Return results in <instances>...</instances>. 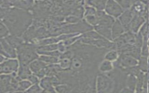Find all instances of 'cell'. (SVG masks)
Returning a JSON list of instances; mask_svg holds the SVG:
<instances>
[{"mask_svg": "<svg viewBox=\"0 0 149 93\" xmlns=\"http://www.w3.org/2000/svg\"><path fill=\"white\" fill-rule=\"evenodd\" d=\"M32 15L27 10L18 8L9 9L3 22L10 33L19 37L32 23Z\"/></svg>", "mask_w": 149, "mask_h": 93, "instance_id": "6da1fadb", "label": "cell"}, {"mask_svg": "<svg viewBox=\"0 0 149 93\" xmlns=\"http://www.w3.org/2000/svg\"><path fill=\"white\" fill-rule=\"evenodd\" d=\"M35 49V45L28 44H22L17 47V55L20 66H27L30 62L37 58Z\"/></svg>", "mask_w": 149, "mask_h": 93, "instance_id": "7a4b0ae2", "label": "cell"}, {"mask_svg": "<svg viewBox=\"0 0 149 93\" xmlns=\"http://www.w3.org/2000/svg\"><path fill=\"white\" fill-rule=\"evenodd\" d=\"M18 62L16 59H9L0 63V75L9 74L15 72L18 68Z\"/></svg>", "mask_w": 149, "mask_h": 93, "instance_id": "3957f363", "label": "cell"}, {"mask_svg": "<svg viewBox=\"0 0 149 93\" xmlns=\"http://www.w3.org/2000/svg\"><path fill=\"white\" fill-rule=\"evenodd\" d=\"M105 9L109 16H112L115 17H119L123 12V10L116 1L111 0L106 2Z\"/></svg>", "mask_w": 149, "mask_h": 93, "instance_id": "277c9868", "label": "cell"}, {"mask_svg": "<svg viewBox=\"0 0 149 93\" xmlns=\"http://www.w3.org/2000/svg\"><path fill=\"white\" fill-rule=\"evenodd\" d=\"M112 87V81L105 76H100L97 79V90L98 93H109Z\"/></svg>", "mask_w": 149, "mask_h": 93, "instance_id": "5b68a950", "label": "cell"}, {"mask_svg": "<svg viewBox=\"0 0 149 93\" xmlns=\"http://www.w3.org/2000/svg\"><path fill=\"white\" fill-rule=\"evenodd\" d=\"M10 74L0 75V93H8L13 91L10 85Z\"/></svg>", "mask_w": 149, "mask_h": 93, "instance_id": "8992f818", "label": "cell"}, {"mask_svg": "<svg viewBox=\"0 0 149 93\" xmlns=\"http://www.w3.org/2000/svg\"><path fill=\"white\" fill-rule=\"evenodd\" d=\"M145 22V19L141 16L133 15V17L129 25V31L136 34L141 24Z\"/></svg>", "mask_w": 149, "mask_h": 93, "instance_id": "52a82bcc", "label": "cell"}, {"mask_svg": "<svg viewBox=\"0 0 149 93\" xmlns=\"http://www.w3.org/2000/svg\"><path fill=\"white\" fill-rule=\"evenodd\" d=\"M133 17V13L129 9L125 11L119 17V21L123 26L125 31H129V25Z\"/></svg>", "mask_w": 149, "mask_h": 93, "instance_id": "ba28073f", "label": "cell"}, {"mask_svg": "<svg viewBox=\"0 0 149 93\" xmlns=\"http://www.w3.org/2000/svg\"><path fill=\"white\" fill-rule=\"evenodd\" d=\"M118 63L119 65L125 67H130L137 65V62L136 59L130 55L122 53L118 59Z\"/></svg>", "mask_w": 149, "mask_h": 93, "instance_id": "9c48e42d", "label": "cell"}, {"mask_svg": "<svg viewBox=\"0 0 149 93\" xmlns=\"http://www.w3.org/2000/svg\"><path fill=\"white\" fill-rule=\"evenodd\" d=\"M95 30L100 34V35H101L102 37H104L105 39L109 40L110 41L112 40L111 34V27L104 25L97 24L95 26Z\"/></svg>", "mask_w": 149, "mask_h": 93, "instance_id": "30bf717a", "label": "cell"}, {"mask_svg": "<svg viewBox=\"0 0 149 93\" xmlns=\"http://www.w3.org/2000/svg\"><path fill=\"white\" fill-rule=\"evenodd\" d=\"M8 6L13 5L23 10H27L30 9L33 4V1H5V2Z\"/></svg>", "mask_w": 149, "mask_h": 93, "instance_id": "8fae6325", "label": "cell"}, {"mask_svg": "<svg viewBox=\"0 0 149 93\" xmlns=\"http://www.w3.org/2000/svg\"><path fill=\"white\" fill-rule=\"evenodd\" d=\"M125 32V30L118 20L114 22L111 27V34L112 38L116 39Z\"/></svg>", "mask_w": 149, "mask_h": 93, "instance_id": "7c38bea8", "label": "cell"}, {"mask_svg": "<svg viewBox=\"0 0 149 93\" xmlns=\"http://www.w3.org/2000/svg\"><path fill=\"white\" fill-rule=\"evenodd\" d=\"M46 64L41 60H35L30 64V70L35 73H38L41 70H43Z\"/></svg>", "mask_w": 149, "mask_h": 93, "instance_id": "4fadbf2b", "label": "cell"}, {"mask_svg": "<svg viewBox=\"0 0 149 93\" xmlns=\"http://www.w3.org/2000/svg\"><path fill=\"white\" fill-rule=\"evenodd\" d=\"M115 20L111 16L105 14L101 18L98 19V24H101L108 26L109 27H112V24H113Z\"/></svg>", "mask_w": 149, "mask_h": 93, "instance_id": "5bb4252c", "label": "cell"}, {"mask_svg": "<svg viewBox=\"0 0 149 93\" xmlns=\"http://www.w3.org/2000/svg\"><path fill=\"white\" fill-rule=\"evenodd\" d=\"M5 40L13 48H17V47L19 46L20 44H22V42H23L22 39L18 37L14 36V35L8 36V37H6V38H5Z\"/></svg>", "mask_w": 149, "mask_h": 93, "instance_id": "9a60e30c", "label": "cell"}, {"mask_svg": "<svg viewBox=\"0 0 149 93\" xmlns=\"http://www.w3.org/2000/svg\"><path fill=\"white\" fill-rule=\"evenodd\" d=\"M30 74H31V73L27 66H20L19 72H18V76L20 78H22V79L27 78Z\"/></svg>", "mask_w": 149, "mask_h": 93, "instance_id": "2e32d148", "label": "cell"}, {"mask_svg": "<svg viewBox=\"0 0 149 93\" xmlns=\"http://www.w3.org/2000/svg\"><path fill=\"white\" fill-rule=\"evenodd\" d=\"M106 1H88L86 2L90 5L95 7L98 10H102L105 8Z\"/></svg>", "mask_w": 149, "mask_h": 93, "instance_id": "e0dca14e", "label": "cell"}, {"mask_svg": "<svg viewBox=\"0 0 149 93\" xmlns=\"http://www.w3.org/2000/svg\"><path fill=\"white\" fill-rule=\"evenodd\" d=\"M58 49V44H50L44 46H38L37 48V51H45L50 52L53 51H56Z\"/></svg>", "mask_w": 149, "mask_h": 93, "instance_id": "ac0fdd59", "label": "cell"}, {"mask_svg": "<svg viewBox=\"0 0 149 93\" xmlns=\"http://www.w3.org/2000/svg\"><path fill=\"white\" fill-rule=\"evenodd\" d=\"M51 79L49 78H45L44 79H42V80L41 82V85L42 88H44V89L52 92L53 93L54 92V91L53 90V88L51 86Z\"/></svg>", "mask_w": 149, "mask_h": 93, "instance_id": "d6986e66", "label": "cell"}, {"mask_svg": "<svg viewBox=\"0 0 149 93\" xmlns=\"http://www.w3.org/2000/svg\"><path fill=\"white\" fill-rule=\"evenodd\" d=\"M134 1H117L116 2L120 6V7L122 8V9H126L129 10V8H130L133 4Z\"/></svg>", "mask_w": 149, "mask_h": 93, "instance_id": "ffe728a7", "label": "cell"}, {"mask_svg": "<svg viewBox=\"0 0 149 93\" xmlns=\"http://www.w3.org/2000/svg\"><path fill=\"white\" fill-rule=\"evenodd\" d=\"M112 69L111 63L108 60H104L100 66V70L102 71H108Z\"/></svg>", "mask_w": 149, "mask_h": 93, "instance_id": "44dd1931", "label": "cell"}, {"mask_svg": "<svg viewBox=\"0 0 149 93\" xmlns=\"http://www.w3.org/2000/svg\"><path fill=\"white\" fill-rule=\"evenodd\" d=\"M31 84V83L30 81H28L24 80V81H19L16 90L19 91H23V90H26L28 88H29L30 87Z\"/></svg>", "mask_w": 149, "mask_h": 93, "instance_id": "7402d4cb", "label": "cell"}, {"mask_svg": "<svg viewBox=\"0 0 149 93\" xmlns=\"http://www.w3.org/2000/svg\"><path fill=\"white\" fill-rule=\"evenodd\" d=\"M40 60L47 63H56L58 62V59L55 56H45V55L41 56Z\"/></svg>", "mask_w": 149, "mask_h": 93, "instance_id": "603a6c76", "label": "cell"}, {"mask_svg": "<svg viewBox=\"0 0 149 93\" xmlns=\"http://www.w3.org/2000/svg\"><path fill=\"white\" fill-rule=\"evenodd\" d=\"M117 56H118V53L116 51H111L106 54V55L105 56V58L108 61L114 60L117 58Z\"/></svg>", "mask_w": 149, "mask_h": 93, "instance_id": "cb8c5ba5", "label": "cell"}, {"mask_svg": "<svg viewBox=\"0 0 149 93\" xmlns=\"http://www.w3.org/2000/svg\"><path fill=\"white\" fill-rule=\"evenodd\" d=\"M86 17V19L87 20V22L93 26H96L98 24V20L97 18L95 15H90V16H85Z\"/></svg>", "mask_w": 149, "mask_h": 93, "instance_id": "d4e9b609", "label": "cell"}, {"mask_svg": "<svg viewBox=\"0 0 149 93\" xmlns=\"http://www.w3.org/2000/svg\"><path fill=\"white\" fill-rule=\"evenodd\" d=\"M27 93H46L45 91L42 90L37 84L33 85L30 88H29Z\"/></svg>", "mask_w": 149, "mask_h": 93, "instance_id": "484cf974", "label": "cell"}, {"mask_svg": "<svg viewBox=\"0 0 149 93\" xmlns=\"http://www.w3.org/2000/svg\"><path fill=\"white\" fill-rule=\"evenodd\" d=\"M8 34V30L6 27L0 22V38L7 36Z\"/></svg>", "mask_w": 149, "mask_h": 93, "instance_id": "4316f807", "label": "cell"}, {"mask_svg": "<svg viewBox=\"0 0 149 93\" xmlns=\"http://www.w3.org/2000/svg\"><path fill=\"white\" fill-rule=\"evenodd\" d=\"M139 33L143 36V37H148V24L147 22L145 23L143 27L141 28Z\"/></svg>", "mask_w": 149, "mask_h": 93, "instance_id": "83f0119b", "label": "cell"}, {"mask_svg": "<svg viewBox=\"0 0 149 93\" xmlns=\"http://www.w3.org/2000/svg\"><path fill=\"white\" fill-rule=\"evenodd\" d=\"M96 13L95 9L91 7V6H86V12H85V16H90V15H95Z\"/></svg>", "mask_w": 149, "mask_h": 93, "instance_id": "f1b7e54d", "label": "cell"}, {"mask_svg": "<svg viewBox=\"0 0 149 93\" xmlns=\"http://www.w3.org/2000/svg\"><path fill=\"white\" fill-rule=\"evenodd\" d=\"M66 21L68 22V23H77L78 22L80 21V19L77 17H76L74 16H68L66 19Z\"/></svg>", "mask_w": 149, "mask_h": 93, "instance_id": "f546056e", "label": "cell"}, {"mask_svg": "<svg viewBox=\"0 0 149 93\" xmlns=\"http://www.w3.org/2000/svg\"><path fill=\"white\" fill-rule=\"evenodd\" d=\"M145 58H141L140 62V67L143 70H147V61Z\"/></svg>", "mask_w": 149, "mask_h": 93, "instance_id": "4dcf8cb0", "label": "cell"}, {"mask_svg": "<svg viewBox=\"0 0 149 93\" xmlns=\"http://www.w3.org/2000/svg\"><path fill=\"white\" fill-rule=\"evenodd\" d=\"M60 63H61V66L63 68L67 67L70 65V62L68 59H63V60H62L60 62Z\"/></svg>", "mask_w": 149, "mask_h": 93, "instance_id": "1f68e13d", "label": "cell"}, {"mask_svg": "<svg viewBox=\"0 0 149 93\" xmlns=\"http://www.w3.org/2000/svg\"><path fill=\"white\" fill-rule=\"evenodd\" d=\"M27 78H28L31 83H34V84L37 83L38 82V79H37V78L36 77H35L34 76H33V75L30 74V75Z\"/></svg>", "mask_w": 149, "mask_h": 93, "instance_id": "d6a6232c", "label": "cell"}, {"mask_svg": "<svg viewBox=\"0 0 149 93\" xmlns=\"http://www.w3.org/2000/svg\"><path fill=\"white\" fill-rule=\"evenodd\" d=\"M9 9H1L0 8V19H3L6 15Z\"/></svg>", "mask_w": 149, "mask_h": 93, "instance_id": "836d02e7", "label": "cell"}, {"mask_svg": "<svg viewBox=\"0 0 149 93\" xmlns=\"http://www.w3.org/2000/svg\"><path fill=\"white\" fill-rule=\"evenodd\" d=\"M58 49L59 50L60 52H65L66 50V46L63 44L62 42H59L58 44Z\"/></svg>", "mask_w": 149, "mask_h": 93, "instance_id": "e575fe53", "label": "cell"}, {"mask_svg": "<svg viewBox=\"0 0 149 93\" xmlns=\"http://www.w3.org/2000/svg\"><path fill=\"white\" fill-rule=\"evenodd\" d=\"M120 93H133V90L130 88H125L123 89Z\"/></svg>", "mask_w": 149, "mask_h": 93, "instance_id": "d590c367", "label": "cell"}, {"mask_svg": "<svg viewBox=\"0 0 149 93\" xmlns=\"http://www.w3.org/2000/svg\"><path fill=\"white\" fill-rule=\"evenodd\" d=\"M5 60H6V58L2 55H0V63H2V62H3Z\"/></svg>", "mask_w": 149, "mask_h": 93, "instance_id": "8d00e7d4", "label": "cell"}, {"mask_svg": "<svg viewBox=\"0 0 149 93\" xmlns=\"http://www.w3.org/2000/svg\"><path fill=\"white\" fill-rule=\"evenodd\" d=\"M13 93H23V92H21V91H17V92H13Z\"/></svg>", "mask_w": 149, "mask_h": 93, "instance_id": "74e56055", "label": "cell"}, {"mask_svg": "<svg viewBox=\"0 0 149 93\" xmlns=\"http://www.w3.org/2000/svg\"><path fill=\"white\" fill-rule=\"evenodd\" d=\"M3 1H0V5H1V4H2V3H3Z\"/></svg>", "mask_w": 149, "mask_h": 93, "instance_id": "f35d334b", "label": "cell"}]
</instances>
